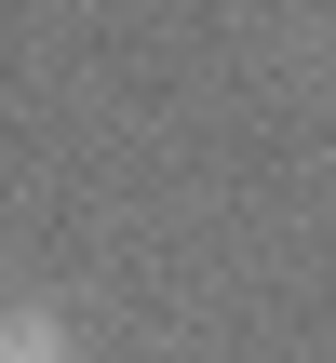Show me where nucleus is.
Masks as SVG:
<instances>
[{
	"label": "nucleus",
	"instance_id": "f257e3e1",
	"mask_svg": "<svg viewBox=\"0 0 336 363\" xmlns=\"http://www.w3.org/2000/svg\"><path fill=\"white\" fill-rule=\"evenodd\" d=\"M0 363H81L54 310H0Z\"/></svg>",
	"mask_w": 336,
	"mask_h": 363
}]
</instances>
